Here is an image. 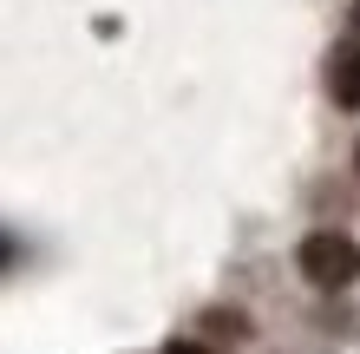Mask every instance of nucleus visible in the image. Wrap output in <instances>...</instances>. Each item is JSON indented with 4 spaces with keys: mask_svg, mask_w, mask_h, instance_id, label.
I'll use <instances>...</instances> for the list:
<instances>
[{
    "mask_svg": "<svg viewBox=\"0 0 360 354\" xmlns=\"http://www.w3.org/2000/svg\"><path fill=\"white\" fill-rule=\"evenodd\" d=\"M295 263H302V276H308L314 289H347V282L360 276V249H354V236H341V230H314Z\"/></svg>",
    "mask_w": 360,
    "mask_h": 354,
    "instance_id": "1",
    "label": "nucleus"
},
{
    "mask_svg": "<svg viewBox=\"0 0 360 354\" xmlns=\"http://www.w3.org/2000/svg\"><path fill=\"white\" fill-rule=\"evenodd\" d=\"M328 92H334V106H360V39H347V46H334L328 59Z\"/></svg>",
    "mask_w": 360,
    "mask_h": 354,
    "instance_id": "2",
    "label": "nucleus"
},
{
    "mask_svg": "<svg viewBox=\"0 0 360 354\" xmlns=\"http://www.w3.org/2000/svg\"><path fill=\"white\" fill-rule=\"evenodd\" d=\"M164 354H210V348H203V341H171Z\"/></svg>",
    "mask_w": 360,
    "mask_h": 354,
    "instance_id": "3",
    "label": "nucleus"
},
{
    "mask_svg": "<svg viewBox=\"0 0 360 354\" xmlns=\"http://www.w3.org/2000/svg\"><path fill=\"white\" fill-rule=\"evenodd\" d=\"M354 171H360V151H354Z\"/></svg>",
    "mask_w": 360,
    "mask_h": 354,
    "instance_id": "4",
    "label": "nucleus"
}]
</instances>
